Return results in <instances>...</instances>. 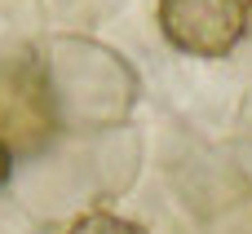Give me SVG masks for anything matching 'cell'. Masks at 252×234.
Returning <instances> with one entry per match:
<instances>
[{
    "instance_id": "cell-4",
    "label": "cell",
    "mask_w": 252,
    "mask_h": 234,
    "mask_svg": "<svg viewBox=\"0 0 252 234\" xmlns=\"http://www.w3.org/2000/svg\"><path fill=\"white\" fill-rule=\"evenodd\" d=\"M9 177H13V150H9V142L0 137V190L9 186Z\"/></svg>"
},
{
    "instance_id": "cell-5",
    "label": "cell",
    "mask_w": 252,
    "mask_h": 234,
    "mask_svg": "<svg viewBox=\"0 0 252 234\" xmlns=\"http://www.w3.org/2000/svg\"><path fill=\"white\" fill-rule=\"evenodd\" d=\"M248 4H252V0H248Z\"/></svg>"
},
{
    "instance_id": "cell-1",
    "label": "cell",
    "mask_w": 252,
    "mask_h": 234,
    "mask_svg": "<svg viewBox=\"0 0 252 234\" xmlns=\"http://www.w3.org/2000/svg\"><path fill=\"white\" fill-rule=\"evenodd\" d=\"M40 111L49 128L62 133H106L120 128L137 106L133 66L84 35H53L40 53Z\"/></svg>"
},
{
    "instance_id": "cell-3",
    "label": "cell",
    "mask_w": 252,
    "mask_h": 234,
    "mask_svg": "<svg viewBox=\"0 0 252 234\" xmlns=\"http://www.w3.org/2000/svg\"><path fill=\"white\" fill-rule=\"evenodd\" d=\"M66 234H146V226H137L120 212H84V217L71 221Z\"/></svg>"
},
{
    "instance_id": "cell-2",
    "label": "cell",
    "mask_w": 252,
    "mask_h": 234,
    "mask_svg": "<svg viewBox=\"0 0 252 234\" xmlns=\"http://www.w3.org/2000/svg\"><path fill=\"white\" fill-rule=\"evenodd\" d=\"M159 35L186 58H226L248 35V0H159Z\"/></svg>"
}]
</instances>
